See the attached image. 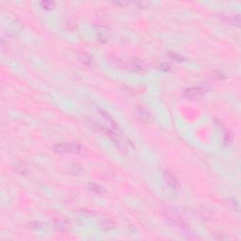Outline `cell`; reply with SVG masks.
<instances>
[{
  "label": "cell",
  "mask_w": 241,
  "mask_h": 241,
  "mask_svg": "<svg viewBox=\"0 0 241 241\" xmlns=\"http://www.w3.org/2000/svg\"><path fill=\"white\" fill-rule=\"evenodd\" d=\"M105 132L107 133L109 139L115 143V145L119 148L120 151L128 154L134 149V146L130 141V140L127 139L124 135L120 134L117 131H115L114 128L111 129V130H105Z\"/></svg>",
  "instance_id": "obj_1"
},
{
  "label": "cell",
  "mask_w": 241,
  "mask_h": 241,
  "mask_svg": "<svg viewBox=\"0 0 241 241\" xmlns=\"http://www.w3.org/2000/svg\"><path fill=\"white\" fill-rule=\"evenodd\" d=\"M54 150L60 154H79L81 152V147L79 144L74 142H63L58 143L54 146Z\"/></svg>",
  "instance_id": "obj_2"
},
{
  "label": "cell",
  "mask_w": 241,
  "mask_h": 241,
  "mask_svg": "<svg viewBox=\"0 0 241 241\" xmlns=\"http://www.w3.org/2000/svg\"><path fill=\"white\" fill-rule=\"evenodd\" d=\"M208 91V89L203 86H197V87H191L188 88L185 91L184 95L187 99H199L202 96H203L204 94Z\"/></svg>",
  "instance_id": "obj_3"
},
{
  "label": "cell",
  "mask_w": 241,
  "mask_h": 241,
  "mask_svg": "<svg viewBox=\"0 0 241 241\" xmlns=\"http://www.w3.org/2000/svg\"><path fill=\"white\" fill-rule=\"evenodd\" d=\"M126 67L128 70L133 71V72H137V71L142 70L144 64L142 63L141 60L137 59V58H133V59L128 60L126 63Z\"/></svg>",
  "instance_id": "obj_4"
},
{
  "label": "cell",
  "mask_w": 241,
  "mask_h": 241,
  "mask_svg": "<svg viewBox=\"0 0 241 241\" xmlns=\"http://www.w3.org/2000/svg\"><path fill=\"white\" fill-rule=\"evenodd\" d=\"M164 178L166 180L168 186L170 188H173V189H174V190H176V189L179 187L178 180L176 179V177L173 173H169V171H165V173H164Z\"/></svg>",
  "instance_id": "obj_5"
},
{
  "label": "cell",
  "mask_w": 241,
  "mask_h": 241,
  "mask_svg": "<svg viewBox=\"0 0 241 241\" xmlns=\"http://www.w3.org/2000/svg\"><path fill=\"white\" fill-rule=\"evenodd\" d=\"M226 22L228 23H231V24H234L236 25H239V23H240V17L239 15H236V16H226L225 19H224Z\"/></svg>",
  "instance_id": "obj_6"
},
{
  "label": "cell",
  "mask_w": 241,
  "mask_h": 241,
  "mask_svg": "<svg viewBox=\"0 0 241 241\" xmlns=\"http://www.w3.org/2000/svg\"><path fill=\"white\" fill-rule=\"evenodd\" d=\"M80 60L84 64L88 65V66L91 65V63H92L91 57L90 55H88V54H86V53H83V54L80 55Z\"/></svg>",
  "instance_id": "obj_7"
},
{
  "label": "cell",
  "mask_w": 241,
  "mask_h": 241,
  "mask_svg": "<svg viewBox=\"0 0 241 241\" xmlns=\"http://www.w3.org/2000/svg\"><path fill=\"white\" fill-rule=\"evenodd\" d=\"M137 115L140 116V118L141 119V120H149V118H150V115H149V113L147 112V111H146V109L145 108H143V107H141V108H139L137 109Z\"/></svg>",
  "instance_id": "obj_8"
},
{
  "label": "cell",
  "mask_w": 241,
  "mask_h": 241,
  "mask_svg": "<svg viewBox=\"0 0 241 241\" xmlns=\"http://www.w3.org/2000/svg\"><path fill=\"white\" fill-rule=\"evenodd\" d=\"M55 224H56V227L60 231L67 229V222L64 220H56Z\"/></svg>",
  "instance_id": "obj_9"
},
{
  "label": "cell",
  "mask_w": 241,
  "mask_h": 241,
  "mask_svg": "<svg viewBox=\"0 0 241 241\" xmlns=\"http://www.w3.org/2000/svg\"><path fill=\"white\" fill-rule=\"evenodd\" d=\"M41 7L44 8H46V10H50V8H54L55 3L51 2V1H44V2L41 3Z\"/></svg>",
  "instance_id": "obj_10"
},
{
  "label": "cell",
  "mask_w": 241,
  "mask_h": 241,
  "mask_svg": "<svg viewBox=\"0 0 241 241\" xmlns=\"http://www.w3.org/2000/svg\"><path fill=\"white\" fill-rule=\"evenodd\" d=\"M170 58H173V59L176 60V61H181V60L183 59V58L181 57L180 55H177V54H175V53H170Z\"/></svg>",
  "instance_id": "obj_11"
},
{
  "label": "cell",
  "mask_w": 241,
  "mask_h": 241,
  "mask_svg": "<svg viewBox=\"0 0 241 241\" xmlns=\"http://www.w3.org/2000/svg\"><path fill=\"white\" fill-rule=\"evenodd\" d=\"M92 190H95V192H98V193H101L104 191V189H102L99 186H96V185H91V186Z\"/></svg>",
  "instance_id": "obj_12"
}]
</instances>
